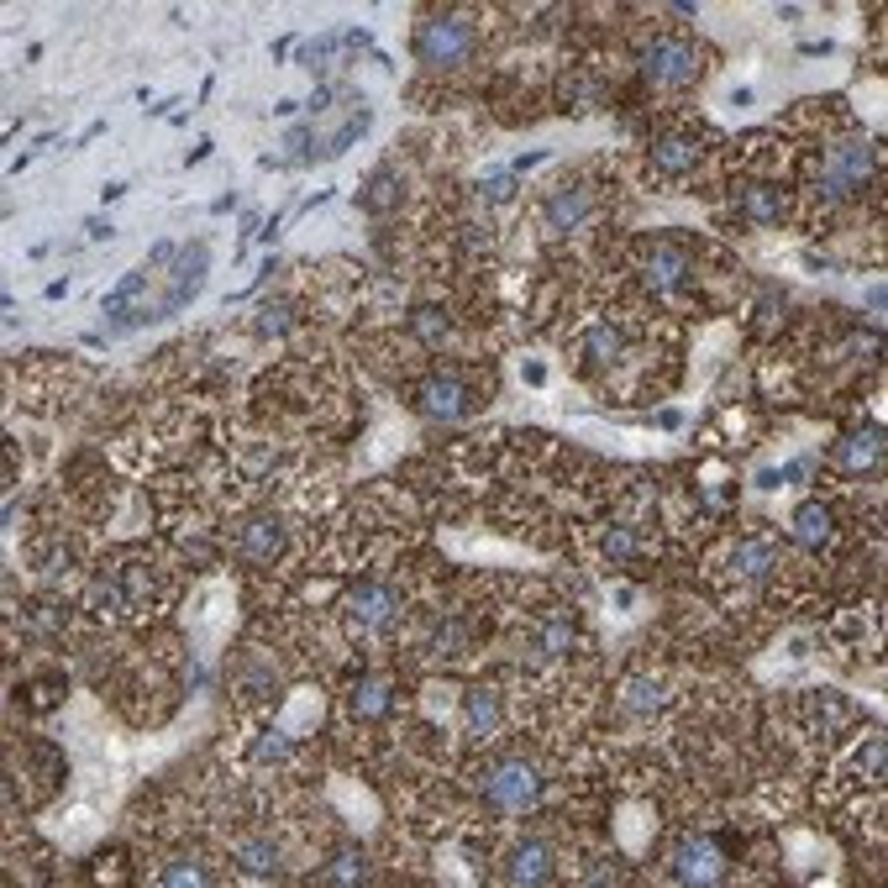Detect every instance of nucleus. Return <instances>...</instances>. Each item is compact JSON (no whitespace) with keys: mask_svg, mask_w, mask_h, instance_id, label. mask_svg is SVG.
Instances as JSON below:
<instances>
[{"mask_svg":"<svg viewBox=\"0 0 888 888\" xmlns=\"http://www.w3.org/2000/svg\"><path fill=\"white\" fill-rule=\"evenodd\" d=\"M878 179V142L873 137H841L820 153V168H815V195L820 200H857L862 189Z\"/></svg>","mask_w":888,"mask_h":888,"instance_id":"f257e3e1","label":"nucleus"},{"mask_svg":"<svg viewBox=\"0 0 888 888\" xmlns=\"http://www.w3.org/2000/svg\"><path fill=\"white\" fill-rule=\"evenodd\" d=\"M474 48H479V32H474V22L458 16V11L427 16V22L416 27V37H410L416 63L431 69V74H453V69H463V63L474 58Z\"/></svg>","mask_w":888,"mask_h":888,"instance_id":"f03ea898","label":"nucleus"},{"mask_svg":"<svg viewBox=\"0 0 888 888\" xmlns=\"http://www.w3.org/2000/svg\"><path fill=\"white\" fill-rule=\"evenodd\" d=\"M636 63H642V74L652 84H694V80H704L710 54H704L694 37H652Z\"/></svg>","mask_w":888,"mask_h":888,"instance_id":"7ed1b4c3","label":"nucleus"},{"mask_svg":"<svg viewBox=\"0 0 888 888\" xmlns=\"http://www.w3.org/2000/svg\"><path fill=\"white\" fill-rule=\"evenodd\" d=\"M400 610H405L400 589L384 584V579H363V584H352L348 605H342L352 636H378V631H389V626L400 620Z\"/></svg>","mask_w":888,"mask_h":888,"instance_id":"20e7f679","label":"nucleus"},{"mask_svg":"<svg viewBox=\"0 0 888 888\" xmlns=\"http://www.w3.org/2000/svg\"><path fill=\"white\" fill-rule=\"evenodd\" d=\"M484 799L494 815H515V809H531L541 799V768L531 757H505L489 768Z\"/></svg>","mask_w":888,"mask_h":888,"instance_id":"39448f33","label":"nucleus"},{"mask_svg":"<svg viewBox=\"0 0 888 888\" xmlns=\"http://www.w3.org/2000/svg\"><path fill=\"white\" fill-rule=\"evenodd\" d=\"M410 405L427 416V421H468L474 416V395L458 374H431L410 389Z\"/></svg>","mask_w":888,"mask_h":888,"instance_id":"423d86ee","label":"nucleus"},{"mask_svg":"<svg viewBox=\"0 0 888 888\" xmlns=\"http://www.w3.org/2000/svg\"><path fill=\"white\" fill-rule=\"evenodd\" d=\"M726 852H721V841L715 836H683L674 852V878L678 884H715V878H726Z\"/></svg>","mask_w":888,"mask_h":888,"instance_id":"0eeeda50","label":"nucleus"},{"mask_svg":"<svg viewBox=\"0 0 888 888\" xmlns=\"http://www.w3.org/2000/svg\"><path fill=\"white\" fill-rule=\"evenodd\" d=\"M831 463L841 468V474H852V479H862V474H878V468H884V431H878V427H857V431H846V436H836Z\"/></svg>","mask_w":888,"mask_h":888,"instance_id":"6e6552de","label":"nucleus"},{"mask_svg":"<svg viewBox=\"0 0 888 888\" xmlns=\"http://www.w3.org/2000/svg\"><path fill=\"white\" fill-rule=\"evenodd\" d=\"M284 541H290V531H284L279 515H253V521H243V531H237V558H243V563H258V568L279 563Z\"/></svg>","mask_w":888,"mask_h":888,"instance_id":"1a4fd4ad","label":"nucleus"},{"mask_svg":"<svg viewBox=\"0 0 888 888\" xmlns=\"http://www.w3.org/2000/svg\"><path fill=\"white\" fill-rule=\"evenodd\" d=\"M652 174H663V179H678V174H689V168H700L704 159V137L700 132H663L652 142Z\"/></svg>","mask_w":888,"mask_h":888,"instance_id":"9d476101","label":"nucleus"},{"mask_svg":"<svg viewBox=\"0 0 888 888\" xmlns=\"http://www.w3.org/2000/svg\"><path fill=\"white\" fill-rule=\"evenodd\" d=\"M736 215L752 226H779L788 215V189L779 185H741L736 189Z\"/></svg>","mask_w":888,"mask_h":888,"instance_id":"9b49d317","label":"nucleus"},{"mask_svg":"<svg viewBox=\"0 0 888 888\" xmlns=\"http://www.w3.org/2000/svg\"><path fill=\"white\" fill-rule=\"evenodd\" d=\"M505 878L511 884H552L558 878V857H552V846L547 841H521L505 862Z\"/></svg>","mask_w":888,"mask_h":888,"instance_id":"f8f14e48","label":"nucleus"},{"mask_svg":"<svg viewBox=\"0 0 888 888\" xmlns=\"http://www.w3.org/2000/svg\"><path fill=\"white\" fill-rule=\"evenodd\" d=\"M788 531H794V541L799 547H809V552H826L836 541V515L831 505H820V500H805L799 511H794V521H788Z\"/></svg>","mask_w":888,"mask_h":888,"instance_id":"ddd939ff","label":"nucleus"},{"mask_svg":"<svg viewBox=\"0 0 888 888\" xmlns=\"http://www.w3.org/2000/svg\"><path fill=\"white\" fill-rule=\"evenodd\" d=\"M646 284H652V290H678V284H689V253L678 243H652L646 247Z\"/></svg>","mask_w":888,"mask_h":888,"instance_id":"4468645a","label":"nucleus"},{"mask_svg":"<svg viewBox=\"0 0 888 888\" xmlns=\"http://www.w3.org/2000/svg\"><path fill=\"white\" fill-rule=\"evenodd\" d=\"M547 226L552 232H573V226H584L589 221V211H594V195L589 189H579V185H563V189H552L547 195Z\"/></svg>","mask_w":888,"mask_h":888,"instance_id":"2eb2a0df","label":"nucleus"},{"mask_svg":"<svg viewBox=\"0 0 888 888\" xmlns=\"http://www.w3.org/2000/svg\"><path fill=\"white\" fill-rule=\"evenodd\" d=\"M405 200V179H400V168H374L369 179H363V189H358V211H369V215H389L395 206Z\"/></svg>","mask_w":888,"mask_h":888,"instance_id":"dca6fc26","label":"nucleus"},{"mask_svg":"<svg viewBox=\"0 0 888 888\" xmlns=\"http://www.w3.org/2000/svg\"><path fill=\"white\" fill-rule=\"evenodd\" d=\"M369 878H374V867H369L363 846H342L326 857V867H316V884H369Z\"/></svg>","mask_w":888,"mask_h":888,"instance_id":"f3484780","label":"nucleus"},{"mask_svg":"<svg viewBox=\"0 0 888 888\" xmlns=\"http://www.w3.org/2000/svg\"><path fill=\"white\" fill-rule=\"evenodd\" d=\"M389 710H395V683H389V678H363V683H352V715L384 721Z\"/></svg>","mask_w":888,"mask_h":888,"instance_id":"a211bd4d","label":"nucleus"},{"mask_svg":"<svg viewBox=\"0 0 888 888\" xmlns=\"http://www.w3.org/2000/svg\"><path fill=\"white\" fill-rule=\"evenodd\" d=\"M463 715H468V736L474 741H484L500 731V694L494 689H474L468 700H463Z\"/></svg>","mask_w":888,"mask_h":888,"instance_id":"6ab92c4d","label":"nucleus"},{"mask_svg":"<svg viewBox=\"0 0 888 888\" xmlns=\"http://www.w3.org/2000/svg\"><path fill=\"white\" fill-rule=\"evenodd\" d=\"M773 563H779V552H773V541H762V537H747L736 552H731V568H736L741 579H768Z\"/></svg>","mask_w":888,"mask_h":888,"instance_id":"aec40b11","label":"nucleus"},{"mask_svg":"<svg viewBox=\"0 0 888 888\" xmlns=\"http://www.w3.org/2000/svg\"><path fill=\"white\" fill-rule=\"evenodd\" d=\"M531 652L537 657H568L573 652V616H547L531 636Z\"/></svg>","mask_w":888,"mask_h":888,"instance_id":"412c9836","label":"nucleus"},{"mask_svg":"<svg viewBox=\"0 0 888 888\" xmlns=\"http://www.w3.org/2000/svg\"><path fill=\"white\" fill-rule=\"evenodd\" d=\"M342 37L337 32H326V37H311V43H300V69H311V74H331L337 63H342Z\"/></svg>","mask_w":888,"mask_h":888,"instance_id":"4be33fe9","label":"nucleus"},{"mask_svg":"<svg viewBox=\"0 0 888 888\" xmlns=\"http://www.w3.org/2000/svg\"><path fill=\"white\" fill-rule=\"evenodd\" d=\"M620 348H626V337H620L616 326H589V337H584V369H610L620 358Z\"/></svg>","mask_w":888,"mask_h":888,"instance_id":"5701e85b","label":"nucleus"},{"mask_svg":"<svg viewBox=\"0 0 888 888\" xmlns=\"http://www.w3.org/2000/svg\"><path fill=\"white\" fill-rule=\"evenodd\" d=\"M237 867L253 878H273L284 867V852H279V841H247V846H237Z\"/></svg>","mask_w":888,"mask_h":888,"instance_id":"b1692460","label":"nucleus"},{"mask_svg":"<svg viewBox=\"0 0 888 888\" xmlns=\"http://www.w3.org/2000/svg\"><path fill=\"white\" fill-rule=\"evenodd\" d=\"M663 700H668V689H663L657 678H631V683L620 689V704H626L631 715H657Z\"/></svg>","mask_w":888,"mask_h":888,"instance_id":"393cba45","label":"nucleus"},{"mask_svg":"<svg viewBox=\"0 0 888 888\" xmlns=\"http://www.w3.org/2000/svg\"><path fill=\"white\" fill-rule=\"evenodd\" d=\"M599 101H605V90L589 74H568L563 80V116H589V110H599Z\"/></svg>","mask_w":888,"mask_h":888,"instance_id":"a878e982","label":"nucleus"},{"mask_svg":"<svg viewBox=\"0 0 888 888\" xmlns=\"http://www.w3.org/2000/svg\"><path fill=\"white\" fill-rule=\"evenodd\" d=\"M322 159V132L316 127H290L284 132V163H316Z\"/></svg>","mask_w":888,"mask_h":888,"instance_id":"bb28decb","label":"nucleus"},{"mask_svg":"<svg viewBox=\"0 0 888 888\" xmlns=\"http://www.w3.org/2000/svg\"><path fill=\"white\" fill-rule=\"evenodd\" d=\"M410 331L436 348V342H447V311H436V305H421V311H410Z\"/></svg>","mask_w":888,"mask_h":888,"instance_id":"cd10ccee","label":"nucleus"},{"mask_svg":"<svg viewBox=\"0 0 888 888\" xmlns=\"http://www.w3.org/2000/svg\"><path fill=\"white\" fill-rule=\"evenodd\" d=\"M295 326V305L290 300H269L264 311H258V337H279V331H290Z\"/></svg>","mask_w":888,"mask_h":888,"instance_id":"c85d7f7f","label":"nucleus"},{"mask_svg":"<svg viewBox=\"0 0 888 888\" xmlns=\"http://www.w3.org/2000/svg\"><path fill=\"white\" fill-rule=\"evenodd\" d=\"M159 884H211V867L200 857H179V862H168L159 873Z\"/></svg>","mask_w":888,"mask_h":888,"instance_id":"c756f323","label":"nucleus"},{"mask_svg":"<svg viewBox=\"0 0 888 888\" xmlns=\"http://www.w3.org/2000/svg\"><path fill=\"white\" fill-rule=\"evenodd\" d=\"M69 694V678L63 674H48L32 683V710H58V700Z\"/></svg>","mask_w":888,"mask_h":888,"instance_id":"7c9ffc66","label":"nucleus"},{"mask_svg":"<svg viewBox=\"0 0 888 888\" xmlns=\"http://www.w3.org/2000/svg\"><path fill=\"white\" fill-rule=\"evenodd\" d=\"M253 757H258V762H284V757H290V736H284V731H264L258 747H253Z\"/></svg>","mask_w":888,"mask_h":888,"instance_id":"2f4dec72","label":"nucleus"},{"mask_svg":"<svg viewBox=\"0 0 888 888\" xmlns=\"http://www.w3.org/2000/svg\"><path fill=\"white\" fill-rule=\"evenodd\" d=\"M463 652V626L458 620H447L436 636H431V657H458Z\"/></svg>","mask_w":888,"mask_h":888,"instance_id":"473e14b6","label":"nucleus"},{"mask_svg":"<svg viewBox=\"0 0 888 888\" xmlns=\"http://www.w3.org/2000/svg\"><path fill=\"white\" fill-rule=\"evenodd\" d=\"M605 552H610L616 563H631V558H636V537H631L626 526H616V531H605Z\"/></svg>","mask_w":888,"mask_h":888,"instance_id":"72a5a7b5","label":"nucleus"},{"mask_svg":"<svg viewBox=\"0 0 888 888\" xmlns=\"http://www.w3.org/2000/svg\"><path fill=\"white\" fill-rule=\"evenodd\" d=\"M511 195H515V174H489V179H484V200L505 206Z\"/></svg>","mask_w":888,"mask_h":888,"instance_id":"f704fd0d","label":"nucleus"},{"mask_svg":"<svg viewBox=\"0 0 888 888\" xmlns=\"http://www.w3.org/2000/svg\"><path fill=\"white\" fill-rule=\"evenodd\" d=\"M58 626H63V616H58V610H32V620H27L32 636H54Z\"/></svg>","mask_w":888,"mask_h":888,"instance_id":"c9c22d12","label":"nucleus"},{"mask_svg":"<svg viewBox=\"0 0 888 888\" xmlns=\"http://www.w3.org/2000/svg\"><path fill=\"white\" fill-rule=\"evenodd\" d=\"M805 474H809V463H788L779 479H783V484H805Z\"/></svg>","mask_w":888,"mask_h":888,"instance_id":"e433bc0d","label":"nucleus"},{"mask_svg":"<svg viewBox=\"0 0 888 888\" xmlns=\"http://www.w3.org/2000/svg\"><path fill=\"white\" fill-rule=\"evenodd\" d=\"M211 153H215V148H211V137H200V142H195V153H189V168H195V163H206V159H211Z\"/></svg>","mask_w":888,"mask_h":888,"instance_id":"4c0bfd02","label":"nucleus"},{"mask_svg":"<svg viewBox=\"0 0 888 888\" xmlns=\"http://www.w3.org/2000/svg\"><path fill=\"white\" fill-rule=\"evenodd\" d=\"M84 232H90V237H116V232H110V226H106V221H101V215H90V221H84Z\"/></svg>","mask_w":888,"mask_h":888,"instance_id":"58836bf2","label":"nucleus"},{"mask_svg":"<svg viewBox=\"0 0 888 888\" xmlns=\"http://www.w3.org/2000/svg\"><path fill=\"white\" fill-rule=\"evenodd\" d=\"M541 159H547V153H521V159H515V168H511V174H526V168H537Z\"/></svg>","mask_w":888,"mask_h":888,"instance_id":"ea45409f","label":"nucleus"}]
</instances>
